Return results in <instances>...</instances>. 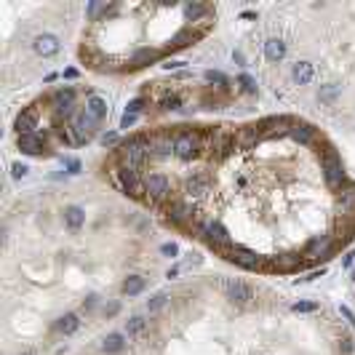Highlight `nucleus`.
I'll return each instance as SVG.
<instances>
[{"mask_svg": "<svg viewBox=\"0 0 355 355\" xmlns=\"http://www.w3.org/2000/svg\"><path fill=\"white\" fill-rule=\"evenodd\" d=\"M152 145L145 139V136H136V139H128L123 147H120V163L125 168H139L145 163V158L150 155Z\"/></svg>", "mask_w": 355, "mask_h": 355, "instance_id": "1", "label": "nucleus"}, {"mask_svg": "<svg viewBox=\"0 0 355 355\" xmlns=\"http://www.w3.org/2000/svg\"><path fill=\"white\" fill-rule=\"evenodd\" d=\"M219 289L225 291V296L230 302H235V305H249V302L254 299V289H251L249 283H243V280H238V278H222Z\"/></svg>", "mask_w": 355, "mask_h": 355, "instance_id": "2", "label": "nucleus"}, {"mask_svg": "<svg viewBox=\"0 0 355 355\" xmlns=\"http://www.w3.org/2000/svg\"><path fill=\"white\" fill-rule=\"evenodd\" d=\"M203 235L209 238V243L214 246V249H219L222 254H225V251H230V249H232L230 232H227L225 227L219 225V222H209V225H203Z\"/></svg>", "mask_w": 355, "mask_h": 355, "instance_id": "3", "label": "nucleus"}, {"mask_svg": "<svg viewBox=\"0 0 355 355\" xmlns=\"http://www.w3.org/2000/svg\"><path fill=\"white\" fill-rule=\"evenodd\" d=\"M323 176H326V185L329 187H336L345 179V166H342L336 152H326L323 155Z\"/></svg>", "mask_w": 355, "mask_h": 355, "instance_id": "4", "label": "nucleus"}, {"mask_svg": "<svg viewBox=\"0 0 355 355\" xmlns=\"http://www.w3.org/2000/svg\"><path fill=\"white\" fill-rule=\"evenodd\" d=\"M118 185L123 187L125 192H131V195H145V185L139 182V176H136V168H125V166H120L118 171Z\"/></svg>", "mask_w": 355, "mask_h": 355, "instance_id": "5", "label": "nucleus"}, {"mask_svg": "<svg viewBox=\"0 0 355 355\" xmlns=\"http://www.w3.org/2000/svg\"><path fill=\"white\" fill-rule=\"evenodd\" d=\"M174 155L182 160H192L198 155V139L192 134H179L174 139Z\"/></svg>", "mask_w": 355, "mask_h": 355, "instance_id": "6", "label": "nucleus"}, {"mask_svg": "<svg viewBox=\"0 0 355 355\" xmlns=\"http://www.w3.org/2000/svg\"><path fill=\"white\" fill-rule=\"evenodd\" d=\"M145 190H147V195H150V198L160 200V198H166L171 192V182L166 179L163 174H150L145 179Z\"/></svg>", "mask_w": 355, "mask_h": 355, "instance_id": "7", "label": "nucleus"}, {"mask_svg": "<svg viewBox=\"0 0 355 355\" xmlns=\"http://www.w3.org/2000/svg\"><path fill=\"white\" fill-rule=\"evenodd\" d=\"M227 259L230 262H238L240 267H249V270H254V267H259V256L254 254V251L243 249V246H232L230 251H225Z\"/></svg>", "mask_w": 355, "mask_h": 355, "instance_id": "8", "label": "nucleus"}, {"mask_svg": "<svg viewBox=\"0 0 355 355\" xmlns=\"http://www.w3.org/2000/svg\"><path fill=\"white\" fill-rule=\"evenodd\" d=\"M32 48H35V54H40V56H54L56 51H59V38L43 32V35H38L32 40Z\"/></svg>", "mask_w": 355, "mask_h": 355, "instance_id": "9", "label": "nucleus"}, {"mask_svg": "<svg viewBox=\"0 0 355 355\" xmlns=\"http://www.w3.org/2000/svg\"><path fill=\"white\" fill-rule=\"evenodd\" d=\"M35 125H38V107H27L24 112H19L14 128L19 131V136H21V134H32V128H35Z\"/></svg>", "mask_w": 355, "mask_h": 355, "instance_id": "10", "label": "nucleus"}, {"mask_svg": "<svg viewBox=\"0 0 355 355\" xmlns=\"http://www.w3.org/2000/svg\"><path fill=\"white\" fill-rule=\"evenodd\" d=\"M91 128H94V120L85 115V110L80 115L72 118V131H75V142H85L91 136Z\"/></svg>", "mask_w": 355, "mask_h": 355, "instance_id": "11", "label": "nucleus"}, {"mask_svg": "<svg viewBox=\"0 0 355 355\" xmlns=\"http://www.w3.org/2000/svg\"><path fill=\"white\" fill-rule=\"evenodd\" d=\"M19 150L27 152V155H40L45 150V142L40 139L38 134H21L19 136Z\"/></svg>", "mask_w": 355, "mask_h": 355, "instance_id": "12", "label": "nucleus"}, {"mask_svg": "<svg viewBox=\"0 0 355 355\" xmlns=\"http://www.w3.org/2000/svg\"><path fill=\"white\" fill-rule=\"evenodd\" d=\"M85 115H88L91 120H102L107 115V102L102 99V96H96V94H91L88 99H85Z\"/></svg>", "mask_w": 355, "mask_h": 355, "instance_id": "13", "label": "nucleus"}, {"mask_svg": "<svg viewBox=\"0 0 355 355\" xmlns=\"http://www.w3.org/2000/svg\"><path fill=\"white\" fill-rule=\"evenodd\" d=\"M291 78H294L299 85H307L313 78H315V67H313L310 62H296L294 70H291Z\"/></svg>", "mask_w": 355, "mask_h": 355, "instance_id": "14", "label": "nucleus"}, {"mask_svg": "<svg viewBox=\"0 0 355 355\" xmlns=\"http://www.w3.org/2000/svg\"><path fill=\"white\" fill-rule=\"evenodd\" d=\"M265 56H267L270 62H280V59L286 56V43H283L280 38H270V40L265 43Z\"/></svg>", "mask_w": 355, "mask_h": 355, "instance_id": "15", "label": "nucleus"}, {"mask_svg": "<svg viewBox=\"0 0 355 355\" xmlns=\"http://www.w3.org/2000/svg\"><path fill=\"white\" fill-rule=\"evenodd\" d=\"M336 209L342 211V216H355V187L336 198Z\"/></svg>", "mask_w": 355, "mask_h": 355, "instance_id": "16", "label": "nucleus"}, {"mask_svg": "<svg viewBox=\"0 0 355 355\" xmlns=\"http://www.w3.org/2000/svg\"><path fill=\"white\" fill-rule=\"evenodd\" d=\"M72 102H75V91H72V88H59L54 94V107L59 112H67L72 107Z\"/></svg>", "mask_w": 355, "mask_h": 355, "instance_id": "17", "label": "nucleus"}, {"mask_svg": "<svg viewBox=\"0 0 355 355\" xmlns=\"http://www.w3.org/2000/svg\"><path fill=\"white\" fill-rule=\"evenodd\" d=\"M78 326H80V320H78V315H75V313H67V315H62L59 320H56V326H54V329L56 331H59V334H75V331H78Z\"/></svg>", "mask_w": 355, "mask_h": 355, "instance_id": "18", "label": "nucleus"}, {"mask_svg": "<svg viewBox=\"0 0 355 355\" xmlns=\"http://www.w3.org/2000/svg\"><path fill=\"white\" fill-rule=\"evenodd\" d=\"M64 222H67V227H70V230L83 227V222H85L83 209H80V206H70V209H64Z\"/></svg>", "mask_w": 355, "mask_h": 355, "instance_id": "19", "label": "nucleus"}, {"mask_svg": "<svg viewBox=\"0 0 355 355\" xmlns=\"http://www.w3.org/2000/svg\"><path fill=\"white\" fill-rule=\"evenodd\" d=\"M145 283H147V280L142 278V275H128V278L123 280V294H125V296L142 294V291H145Z\"/></svg>", "mask_w": 355, "mask_h": 355, "instance_id": "20", "label": "nucleus"}, {"mask_svg": "<svg viewBox=\"0 0 355 355\" xmlns=\"http://www.w3.org/2000/svg\"><path fill=\"white\" fill-rule=\"evenodd\" d=\"M123 347H125L123 334H107L104 342H102V350L104 353H118V350H123Z\"/></svg>", "mask_w": 355, "mask_h": 355, "instance_id": "21", "label": "nucleus"}, {"mask_svg": "<svg viewBox=\"0 0 355 355\" xmlns=\"http://www.w3.org/2000/svg\"><path fill=\"white\" fill-rule=\"evenodd\" d=\"M291 136H294L296 142H302V145H307V142H313V136H315V128H313V125H294V128H291Z\"/></svg>", "mask_w": 355, "mask_h": 355, "instance_id": "22", "label": "nucleus"}, {"mask_svg": "<svg viewBox=\"0 0 355 355\" xmlns=\"http://www.w3.org/2000/svg\"><path fill=\"white\" fill-rule=\"evenodd\" d=\"M206 185H209V179H206V176H192V179L187 182V192H190V195H203Z\"/></svg>", "mask_w": 355, "mask_h": 355, "instance_id": "23", "label": "nucleus"}, {"mask_svg": "<svg viewBox=\"0 0 355 355\" xmlns=\"http://www.w3.org/2000/svg\"><path fill=\"white\" fill-rule=\"evenodd\" d=\"M145 329H147V320L142 315H134V318L125 320V331H128V334H142Z\"/></svg>", "mask_w": 355, "mask_h": 355, "instance_id": "24", "label": "nucleus"}, {"mask_svg": "<svg viewBox=\"0 0 355 355\" xmlns=\"http://www.w3.org/2000/svg\"><path fill=\"white\" fill-rule=\"evenodd\" d=\"M171 219H174V222L192 219V209H190V206H174V211H171Z\"/></svg>", "mask_w": 355, "mask_h": 355, "instance_id": "25", "label": "nucleus"}, {"mask_svg": "<svg viewBox=\"0 0 355 355\" xmlns=\"http://www.w3.org/2000/svg\"><path fill=\"white\" fill-rule=\"evenodd\" d=\"M160 107H163V110H179V107H182V96L179 94H166L163 99H160Z\"/></svg>", "mask_w": 355, "mask_h": 355, "instance_id": "26", "label": "nucleus"}, {"mask_svg": "<svg viewBox=\"0 0 355 355\" xmlns=\"http://www.w3.org/2000/svg\"><path fill=\"white\" fill-rule=\"evenodd\" d=\"M185 14L190 16L192 21H195V19H200L203 14H209V8H206V5H200V3H187V5H185Z\"/></svg>", "mask_w": 355, "mask_h": 355, "instance_id": "27", "label": "nucleus"}, {"mask_svg": "<svg viewBox=\"0 0 355 355\" xmlns=\"http://www.w3.org/2000/svg\"><path fill=\"white\" fill-rule=\"evenodd\" d=\"M166 302H168V294H166V291H158L155 296H150V302H147V310H160Z\"/></svg>", "mask_w": 355, "mask_h": 355, "instance_id": "28", "label": "nucleus"}, {"mask_svg": "<svg viewBox=\"0 0 355 355\" xmlns=\"http://www.w3.org/2000/svg\"><path fill=\"white\" fill-rule=\"evenodd\" d=\"M206 80H209V83H216V85H230L227 75H222V72H214V70L206 72Z\"/></svg>", "mask_w": 355, "mask_h": 355, "instance_id": "29", "label": "nucleus"}, {"mask_svg": "<svg viewBox=\"0 0 355 355\" xmlns=\"http://www.w3.org/2000/svg\"><path fill=\"white\" fill-rule=\"evenodd\" d=\"M313 310H318L315 302H296L294 305V313H313Z\"/></svg>", "mask_w": 355, "mask_h": 355, "instance_id": "30", "label": "nucleus"}, {"mask_svg": "<svg viewBox=\"0 0 355 355\" xmlns=\"http://www.w3.org/2000/svg\"><path fill=\"white\" fill-rule=\"evenodd\" d=\"M27 171H30V168H27L24 163H14V166H11V174H14V179H21V176H27Z\"/></svg>", "mask_w": 355, "mask_h": 355, "instance_id": "31", "label": "nucleus"}, {"mask_svg": "<svg viewBox=\"0 0 355 355\" xmlns=\"http://www.w3.org/2000/svg\"><path fill=\"white\" fill-rule=\"evenodd\" d=\"M240 85H243V91H249V94H254V91H256L254 78H249V75H240Z\"/></svg>", "mask_w": 355, "mask_h": 355, "instance_id": "32", "label": "nucleus"}, {"mask_svg": "<svg viewBox=\"0 0 355 355\" xmlns=\"http://www.w3.org/2000/svg\"><path fill=\"white\" fill-rule=\"evenodd\" d=\"M160 251H163L166 256H176V254H179V246H176V243H163V246H160Z\"/></svg>", "mask_w": 355, "mask_h": 355, "instance_id": "33", "label": "nucleus"}, {"mask_svg": "<svg viewBox=\"0 0 355 355\" xmlns=\"http://www.w3.org/2000/svg\"><path fill=\"white\" fill-rule=\"evenodd\" d=\"M339 313H342V315L347 318V323H350L353 329H355V313L350 310V307H347V305H342V307H339Z\"/></svg>", "mask_w": 355, "mask_h": 355, "instance_id": "34", "label": "nucleus"}, {"mask_svg": "<svg viewBox=\"0 0 355 355\" xmlns=\"http://www.w3.org/2000/svg\"><path fill=\"white\" fill-rule=\"evenodd\" d=\"M142 104H145V99H134V102L128 104V115H136V112L142 110Z\"/></svg>", "mask_w": 355, "mask_h": 355, "instance_id": "35", "label": "nucleus"}, {"mask_svg": "<svg viewBox=\"0 0 355 355\" xmlns=\"http://www.w3.org/2000/svg\"><path fill=\"white\" fill-rule=\"evenodd\" d=\"M134 123H136V115H128V112H125L123 120H120V128H128V125H134Z\"/></svg>", "mask_w": 355, "mask_h": 355, "instance_id": "36", "label": "nucleus"}, {"mask_svg": "<svg viewBox=\"0 0 355 355\" xmlns=\"http://www.w3.org/2000/svg\"><path fill=\"white\" fill-rule=\"evenodd\" d=\"M115 142H118L115 134H104V136H102V145H104V147H107V145H115Z\"/></svg>", "mask_w": 355, "mask_h": 355, "instance_id": "37", "label": "nucleus"}, {"mask_svg": "<svg viewBox=\"0 0 355 355\" xmlns=\"http://www.w3.org/2000/svg\"><path fill=\"white\" fill-rule=\"evenodd\" d=\"M99 11H102V5H99V3H91V5H88V16H96Z\"/></svg>", "mask_w": 355, "mask_h": 355, "instance_id": "38", "label": "nucleus"}, {"mask_svg": "<svg viewBox=\"0 0 355 355\" xmlns=\"http://www.w3.org/2000/svg\"><path fill=\"white\" fill-rule=\"evenodd\" d=\"M118 310H120V305H118V302H112V305H110V307H107V310H104V313H107V315H115V313H118Z\"/></svg>", "mask_w": 355, "mask_h": 355, "instance_id": "39", "label": "nucleus"}, {"mask_svg": "<svg viewBox=\"0 0 355 355\" xmlns=\"http://www.w3.org/2000/svg\"><path fill=\"white\" fill-rule=\"evenodd\" d=\"M353 256H355L353 251H347V254H345V259H342V265H345V267H350V265H353Z\"/></svg>", "mask_w": 355, "mask_h": 355, "instance_id": "40", "label": "nucleus"}, {"mask_svg": "<svg viewBox=\"0 0 355 355\" xmlns=\"http://www.w3.org/2000/svg\"><path fill=\"white\" fill-rule=\"evenodd\" d=\"M336 91H339V88H336V85H329V88H326V91H323V96H326V99H329V96H334V94H336Z\"/></svg>", "mask_w": 355, "mask_h": 355, "instance_id": "41", "label": "nucleus"}, {"mask_svg": "<svg viewBox=\"0 0 355 355\" xmlns=\"http://www.w3.org/2000/svg\"><path fill=\"white\" fill-rule=\"evenodd\" d=\"M339 350H345V353H350V350H353V345H350V339H342V345H339Z\"/></svg>", "mask_w": 355, "mask_h": 355, "instance_id": "42", "label": "nucleus"}, {"mask_svg": "<svg viewBox=\"0 0 355 355\" xmlns=\"http://www.w3.org/2000/svg\"><path fill=\"white\" fill-rule=\"evenodd\" d=\"M67 166H70V171H72V174H78V168H80V163H78V160H70Z\"/></svg>", "mask_w": 355, "mask_h": 355, "instance_id": "43", "label": "nucleus"}]
</instances>
